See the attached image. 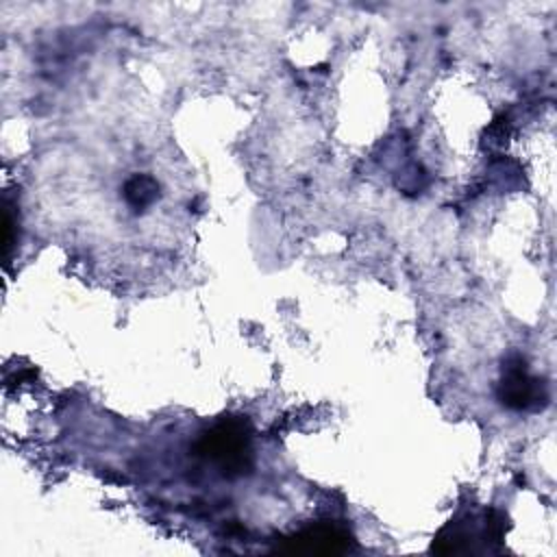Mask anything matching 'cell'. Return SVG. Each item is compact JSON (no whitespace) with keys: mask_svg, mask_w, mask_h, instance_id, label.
<instances>
[{"mask_svg":"<svg viewBox=\"0 0 557 557\" xmlns=\"http://www.w3.org/2000/svg\"><path fill=\"white\" fill-rule=\"evenodd\" d=\"M198 450L213 461L224 476H239L250 468V431L244 420H222L202 435Z\"/></svg>","mask_w":557,"mask_h":557,"instance_id":"1","label":"cell"},{"mask_svg":"<svg viewBox=\"0 0 557 557\" xmlns=\"http://www.w3.org/2000/svg\"><path fill=\"white\" fill-rule=\"evenodd\" d=\"M498 398L511 409H540L546 403V387L540 379L531 376L522 357H509L503 366Z\"/></svg>","mask_w":557,"mask_h":557,"instance_id":"2","label":"cell"},{"mask_svg":"<svg viewBox=\"0 0 557 557\" xmlns=\"http://www.w3.org/2000/svg\"><path fill=\"white\" fill-rule=\"evenodd\" d=\"M352 544L348 531L337 524H313L296 535L283 540L281 550L285 553H346Z\"/></svg>","mask_w":557,"mask_h":557,"instance_id":"3","label":"cell"},{"mask_svg":"<svg viewBox=\"0 0 557 557\" xmlns=\"http://www.w3.org/2000/svg\"><path fill=\"white\" fill-rule=\"evenodd\" d=\"M159 196V185L154 178L150 176H133L126 185H124V198L133 209H144L148 205L154 202V198Z\"/></svg>","mask_w":557,"mask_h":557,"instance_id":"4","label":"cell"}]
</instances>
